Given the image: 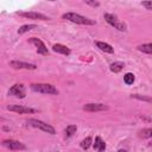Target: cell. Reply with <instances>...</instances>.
I'll list each match as a JSON object with an SVG mask.
<instances>
[{
	"mask_svg": "<svg viewBox=\"0 0 152 152\" xmlns=\"http://www.w3.org/2000/svg\"><path fill=\"white\" fill-rule=\"evenodd\" d=\"M63 19L65 20H69L71 23H75V24H80V25H95L96 22L93 20V19H89L87 17H83L81 14H77V13H74V12H68V13H64L62 16Z\"/></svg>",
	"mask_w": 152,
	"mask_h": 152,
	"instance_id": "obj_1",
	"label": "cell"
},
{
	"mask_svg": "<svg viewBox=\"0 0 152 152\" xmlns=\"http://www.w3.org/2000/svg\"><path fill=\"white\" fill-rule=\"evenodd\" d=\"M31 89L33 92L41 93V94H48V95H57L58 94L57 88L49 83H33V85H31Z\"/></svg>",
	"mask_w": 152,
	"mask_h": 152,
	"instance_id": "obj_2",
	"label": "cell"
},
{
	"mask_svg": "<svg viewBox=\"0 0 152 152\" xmlns=\"http://www.w3.org/2000/svg\"><path fill=\"white\" fill-rule=\"evenodd\" d=\"M28 124H29L30 126H32V127H36V128L42 130L43 132H46V133H50V134H55V133H56L55 128H54L51 125H49V124H46V122H44V121H42V120L29 119V120H28Z\"/></svg>",
	"mask_w": 152,
	"mask_h": 152,
	"instance_id": "obj_3",
	"label": "cell"
},
{
	"mask_svg": "<svg viewBox=\"0 0 152 152\" xmlns=\"http://www.w3.org/2000/svg\"><path fill=\"white\" fill-rule=\"evenodd\" d=\"M104 18H105V20H106L109 25L114 26L117 30L122 31V32L126 31V25H125L122 22H120V20L117 18V16L111 14V13H105V14H104Z\"/></svg>",
	"mask_w": 152,
	"mask_h": 152,
	"instance_id": "obj_4",
	"label": "cell"
},
{
	"mask_svg": "<svg viewBox=\"0 0 152 152\" xmlns=\"http://www.w3.org/2000/svg\"><path fill=\"white\" fill-rule=\"evenodd\" d=\"M1 144H3L5 147H7V148H10V150H12V151H19V150H25V148H26V146H25L23 143L18 141V140H12V139L4 140Z\"/></svg>",
	"mask_w": 152,
	"mask_h": 152,
	"instance_id": "obj_5",
	"label": "cell"
},
{
	"mask_svg": "<svg viewBox=\"0 0 152 152\" xmlns=\"http://www.w3.org/2000/svg\"><path fill=\"white\" fill-rule=\"evenodd\" d=\"M9 95H13L16 98H19V99H24L25 98V87L23 85H14L10 88L9 90Z\"/></svg>",
	"mask_w": 152,
	"mask_h": 152,
	"instance_id": "obj_6",
	"label": "cell"
},
{
	"mask_svg": "<svg viewBox=\"0 0 152 152\" xmlns=\"http://www.w3.org/2000/svg\"><path fill=\"white\" fill-rule=\"evenodd\" d=\"M10 67H12L13 69H26V70H35V69H37L36 64L25 63V62H22V61H11L10 62Z\"/></svg>",
	"mask_w": 152,
	"mask_h": 152,
	"instance_id": "obj_7",
	"label": "cell"
},
{
	"mask_svg": "<svg viewBox=\"0 0 152 152\" xmlns=\"http://www.w3.org/2000/svg\"><path fill=\"white\" fill-rule=\"evenodd\" d=\"M9 111L11 112H16V113H19V114H29V113H35L36 109L33 108H30V107H26V106H22V105H13V106H9L7 107Z\"/></svg>",
	"mask_w": 152,
	"mask_h": 152,
	"instance_id": "obj_8",
	"label": "cell"
},
{
	"mask_svg": "<svg viewBox=\"0 0 152 152\" xmlns=\"http://www.w3.org/2000/svg\"><path fill=\"white\" fill-rule=\"evenodd\" d=\"M30 43H32V44H35V45L37 46V52H38L39 55H44V56L49 55L48 48L45 46V44H44V43H43L41 39L36 38V37H32V38L30 39Z\"/></svg>",
	"mask_w": 152,
	"mask_h": 152,
	"instance_id": "obj_9",
	"label": "cell"
},
{
	"mask_svg": "<svg viewBox=\"0 0 152 152\" xmlns=\"http://www.w3.org/2000/svg\"><path fill=\"white\" fill-rule=\"evenodd\" d=\"M19 16L24 17V18H29V19H38V20H49V17H46L43 13H38V12H18Z\"/></svg>",
	"mask_w": 152,
	"mask_h": 152,
	"instance_id": "obj_10",
	"label": "cell"
},
{
	"mask_svg": "<svg viewBox=\"0 0 152 152\" xmlns=\"http://www.w3.org/2000/svg\"><path fill=\"white\" fill-rule=\"evenodd\" d=\"M107 109L108 107L102 104H87L83 106V111L86 112H104Z\"/></svg>",
	"mask_w": 152,
	"mask_h": 152,
	"instance_id": "obj_11",
	"label": "cell"
},
{
	"mask_svg": "<svg viewBox=\"0 0 152 152\" xmlns=\"http://www.w3.org/2000/svg\"><path fill=\"white\" fill-rule=\"evenodd\" d=\"M52 50L55 51V52H58V54H62V55H65V56H68V55H70V49L68 48V46H65V45H63V44H55L54 46H52Z\"/></svg>",
	"mask_w": 152,
	"mask_h": 152,
	"instance_id": "obj_12",
	"label": "cell"
},
{
	"mask_svg": "<svg viewBox=\"0 0 152 152\" xmlns=\"http://www.w3.org/2000/svg\"><path fill=\"white\" fill-rule=\"evenodd\" d=\"M93 146H94V150L98 151V152H105V150H106V143L100 137L95 138V143H94Z\"/></svg>",
	"mask_w": 152,
	"mask_h": 152,
	"instance_id": "obj_13",
	"label": "cell"
},
{
	"mask_svg": "<svg viewBox=\"0 0 152 152\" xmlns=\"http://www.w3.org/2000/svg\"><path fill=\"white\" fill-rule=\"evenodd\" d=\"M95 44H96V46H98L101 51H104V52H107V54H113V52H114V49L112 48V45H109V44H107V43H105V42H96Z\"/></svg>",
	"mask_w": 152,
	"mask_h": 152,
	"instance_id": "obj_14",
	"label": "cell"
},
{
	"mask_svg": "<svg viewBox=\"0 0 152 152\" xmlns=\"http://www.w3.org/2000/svg\"><path fill=\"white\" fill-rule=\"evenodd\" d=\"M125 68V64H124V62H114V63H112L111 64V67H109V69H111V71L112 72H114V74H118V72H120L122 69Z\"/></svg>",
	"mask_w": 152,
	"mask_h": 152,
	"instance_id": "obj_15",
	"label": "cell"
},
{
	"mask_svg": "<svg viewBox=\"0 0 152 152\" xmlns=\"http://www.w3.org/2000/svg\"><path fill=\"white\" fill-rule=\"evenodd\" d=\"M36 28H37V25H35V24H26V25H23V26L19 28L18 35H23V33H25V32H28V31H31V30L36 29Z\"/></svg>",
	"mask_w": 152,
	"mask_h": 152,
	"instance_id": "obj_16",
	"label": "cell"
},
{
	"mask_svg": "<svg viewBox=\"0 0 152 152\" xmlns=\"http://www.w3.org/2000/svg\"><path fill=\"white\" fill-rule=\"evenodd\" d=\"M76 131H77V126H76V125H69V126H67V128H65V137L67 138L72 137L76 133Z\"/></svg>",
	"mask_w": 152,
	"mask_h": 152,
	"instance_id": "obj_17",
	"label": "cell"
},
{
	"mask_svg": "<svg viewBox=\"0 0 152 152\" xmlns=\"http://www.w3.org/2000/svg\"><path fill=\"white\" fill-rule=\"evenodd\" d=\"M138 50L141 51V52H145V54H147V55H151V54H152V44H151V43H147V44L139 45V46H138Z\"/></svg>",
	"mask_w": 152,
	"mask_h": 152,
	"instance_id": "obj_18",
	"label": "cell"
},
{
	"mask_svg": "<svg viewBox=\"0 0 152 152\" xmlns=\"http://www.w3.org/2000/svg\"><path fill=\"white\" fill-rule=\"evenodd\" d=\"M135 81V77H134V75L132 74V72H127V74H125V76H124V82L127 85V86H131V85H133V82Z\"/></svg>",
	"mask_w": 152,
	"mask_h": 152,
	"instance_id": "obj_19",
	"label": "cell"
},
{
	"mask_svg": "<svg viewBox=\"0 0 152 152\" xmlns=\"http://www.w3.org/2000/svg\"><path fill=\"white\" fill-rule=\"evenodd\" d=\"M92 138L90 137H87L86 139H83L82 141H81V147L83 148V150H88L89 147H90V145H92Z\"/></svg>",
	"mask_w": 152,
	"mask_h": 152,
	"instance_id": "obj_20",
	"label": "cell"
},
{
	"mask_svg": "<svg viewBox=\"0 0 152 152\" xmlns=\"http://www.w3.org/2000/svg\"><path fill=\"white\" fill-rule=\"evenodd\" d=\"M141 138H145V139H148L152 137V130L151 128H144L143 131H140V134H139Z\"/></svg>",
	"mask_w": 152,
	"mask_h": 152,
	"instance_id": "obj_21",
	"label": "cell"
},
{
	"mask_svg": "<svg viewBox=\"0 0 152 152\" xmlns=\"http://www.w3.org/2000/svg\"><path fill=\"white\" fill-rule=\"evenodd\" d=\"M132 98H134V99H138V100H141V101H146V102H151L152 100H151V98H146V96H140V95H138V94H134V95H132Z\"/></svg>",
	"mask_w": 152,
	"mask_h": 152,
	"instance_id": "obj_22",
	"label": "cell"
},
{
	"mask_svg": "<svg viewBox=\"0 0 152 152\" xmlns=\"http://www.w3.org/2000/svg\"><path fill=\"white\" fill-rule=\"evenodd\" d=\"M143 4V6H145L147 10H152V3L151 1H144V3H141Z\"/></svg>",
	"mask_w": 152,
	"mask_h": 152,
	"instance_id": "obj_23",
	"label": "cell"
},
{
	"mask_svg": "<svg viewBox=\"0 0 152 152\" xmlns=\"http://www.w3.org/2000/svg\"><path fill=\"white\" fill-rule=\"evenodd\" d=\"M86 4H87V5H90V6H93V7H96V6L100 5V3H98V1H86Z\"/></svg>",
	"mask_w": 152,
	"mask_h": 152,
	"instance_id": "obj_24",
	"label": "cell"
},
{
	"mask_svg": "<svg viewBox=\"0 0 152 152\" xmlns=\"http://www.w3.org/2000/svg\"><path fill=\"white\" fill-rule=\"evenodd\" d=\"M119 152H126V151H125V150H120Z\"/></svg>",
	"mask_w": 152,
	"mask_h": 152,
	"instance_id": "obj_25",
	"label": "cell"
}]
</instances>
